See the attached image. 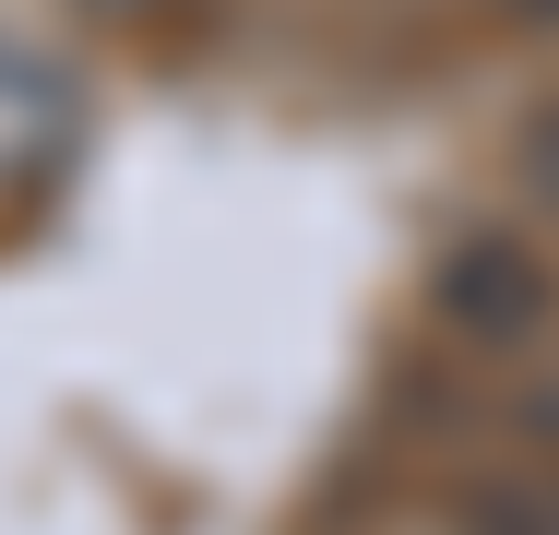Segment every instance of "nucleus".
<instances>
[{
    "instance_id": "1",
    "label": "nucleus",
    "mask_w": 559,
    "mask_h": 535,
    "mask_svg": "<svg viewBox=\"0 0 559 535\" xmlns=\"http://www.w3.org/2000/svg\"><path fill=\"white\" fill-rule=\"evenodd\" d=\"M548 262H536V238H512V226H464L441 262H429V310L441 333L464 345H536V321H548Z\"/></svg>"
},
{
    "instance_id": "2",
    "label": "nucleus",
    "mask_w": 559,
    "mask_h": 535,
    "mask_svg": "<svg viewBox=\"0 0 559 535\" xmlns=\"http://www.w3.org/2000/svg\"><path fill=\"white\" fill-rule=\"evenodd\" d=\"M60 119H72V96H60L36 60H0V179H24V167L60 143Z\"/></svg>"
},
{
    "instance_id": "3",
    "label": "nucleus",
    "mask_w": 559,
    "mask_h": 535,
    "mask_svg": "<svg viewBox=\"0 0 559 535\" xmlns=\"http://www.w3.org/2000/svg\"><path fill=\"white\" fill-rule=\"evenodd\" d=\"M464 535H559V464H512L464 500Z\"/></svg>"
},
{
    "instance_id": "4",
    "label": "nucleus",
    "mask_w": 559,
    "mask_h": 535,
    "mask_svg": "<svg viewBox=\"0 0 559 535\" xmlns=\"http://www.w3.org/2000/svg\"><path fill=\"white\" fill-rule=\"evenodd\" d=\"M524 191L559 214V107H536V119H524Z\"/></svg>"
},
{
    "instance_id": "5",
    "label": "nucleus",
    "mask_w": 559,
    "mask_h": 535,
    "mask_svg": "<svg viewBox=\"0 0 559 535\" xmlns=\"http://www.w3.org/2000/svg\"><path fill=\"white\" fill-rule=\"evenodd\" d=\"M524 440H536V452H559V369L524 393Z\"/></svg>"
},
{
    "instance_id": "6",
    "label": "nucleus",
    "mask_w": 559,
    "mask_h": 535,
    "mask_svg": "<svg viewBox=\"0 0 559 535\" xmlns=\"http://www.w3.org/2000/svg\"><path fill=\"white\" fill-rule=\"evenodd\" d=\"M512 12H524V24H559V0H512Z\"/></svg>"
}]
</instances>
